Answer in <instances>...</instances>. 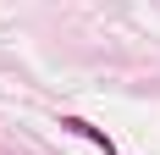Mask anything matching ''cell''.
Wrapping results in <instances>:
<instances>
[{
    "label": "cell",
    "mask_w": 160,
    "mask_h": 155,
    "mask_svg": "<svg viewBox=\"0 0 160 155\" xmlns=\"http://www.w3.org/2000/svg\"><path fill=\"white\" fill-rule=\"evenodd\" d=\"M61 127H66V133H78V139H88V144H99L105 155H116V144L105 139V127H94V122H83V116H61Z\"/></svg>",
    "instance_id": "obj_1"
}]
</instances>
